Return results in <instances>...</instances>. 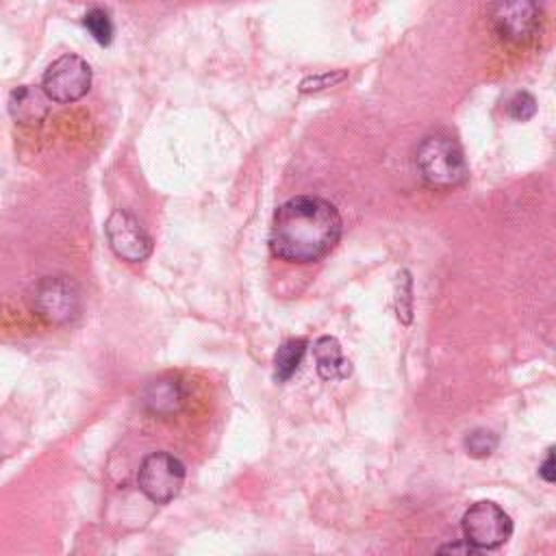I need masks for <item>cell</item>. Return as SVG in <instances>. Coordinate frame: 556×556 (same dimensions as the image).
Here are the masks:
<instances>
[{
  "mask_svg": "<svg viewBox=\"0 0 556 556\" xmlns=\"http://www.w3.org/2000/svg\"><path fill=\"white\" fill-rule=\"evenodd\" d=\"M341 230L343 222L332 202L298 195L276 208L269 228V250L289 263H313L339 243Z\"/></svg>",
  "mask_w": 556,
  "mask_h": 556,
  "instance_id": "cell-1",
  "label": "cell"
},
{
  "mask_svg": "<svg viewBox=\"0 0 556 556\" xmlns=\"http://www.w3.org/2000/svg\"><path fill=\"white\" fill-rule=\"evenodd\" d=\"M415 165L424 182L432 189H452L465 182L467 163L456 139L450 135H428L415 152Z\"/></svg>",
  "mask_w": 556,
  "mask_h": 556,
  "instance_id": "cell-2",
  "label": "cell"
},
{
  "mask_svg": "<svg viewBox=\"0 0 556 556\" xmlns=\"http://www.w3.org/2000/svg\"><path fill=\"white\" fill-rule=\"evenodd\" d=\"M28 304L46 324L63 326L78 319L83 295L70 276H43L28 289Z\"/></svg>",
  "mask_w": 556,
  "mask_h": 556,
  "instance_id": "cell-3",
  "label": "cell"
},
{
  "mask_svg": "<svg viewBox=\"0 0 556 556\" xmlns=\"http://www.w3.org/2000/svg\"><path fill=\"white\" fill-rule=\"evenodd\" d=\"M463 541H467L478 552L484 549H497L504 545L513 534V519L510 515L497 506L495 502L482 500L471 504L463 519H460Z\"/></svg>",
  "mask_w": 556,
  "mask_h": 556,
  "instance_id": "cell-4",
  "label": "cell"
},
{
  "mask_svg": "<svg viewBox=\"0 0 556 556\" xmlns=\"http://www.w3.org/2000/svg\"><path fill=\"white\" fill-rule=\"evenodd\" d=\"M185 473V465L178 456L169 452H152L139 465L137 484L150 502L167 504L180 493Z\"/></svg>",
  "mask_w": 556,
  "mask_h": 556,
  "instance_id": "cell-5",
  "label": "cell"
},
{
  "mask_svg": "<svg viewBox=\"0 0 556 556\" xmlns=\"http://www.w3.org/2000/svg\"><path fill=\"white\" fill-rule=\"evenodd\" d=\"M91 87V67L78 54L54 59L41 78V91L59 104H72L87 96Z\"/></svg>",
  "mask_w": 556,
  "mask_h": 556,
  "instance_id": "cell-6",
  "label": "cell"
},
{
  "mask_svg": "<svg viewBox=\"0 0 556 556\" xmlns=\"http://www.w3.org/2000/svg\"><path fill=\"white\" fill-rule=\"evenodd\" d=\"M106 241L111 250L128 263H141L152 254V237L139 224L135 215L124 208H115L104 224Z\"/></svg>",
  "mask_w": 556,
  "mask_h": 556,
  "instance_id": "cell-7",
  "label": "cell"
},
{
  "mask_svg": "<svg viewBox=\"0 0 556 556\" xmlns=\"http://www.w3.org/2000/svg\"><path fill=\"white\" fill-rule=\"evenodd\" d=\"M495 33L508 43H526L534 37L541 9L536 0H497L491 11Z\"/></svg>",
  "mask_w": 556,
  "mask_h": 556,
  "instance_id": "cell-8",
  "label": "cell"
},
{
  "mask_svg": "<svg viewBox=\"0 0 556 556\" xmlns=\"http://www.w3.org/2000/svg\"><path fill=\"white\" fill-rule=\"evenodd\" d=\"M187 393L176 376H159L150 380L141 391V404L156 417H174L182 410Z\"/></svg>",
  "mask_w": 556,
  "mask_h": 556,
  "instance_id": "cell-9",
  "label": "cell"
},
{
  "mask_svg": "<svg viewBox=\"0 0 556 556\" xmlns=\"http://www.w3.org/2000/svg\"><path fill=\"white\" fill-rule=\"evenodd\" d=\"M313 356L321 380H343L352 374V363L343 356L341 343L330 334H324L313 343Z\"/></svg>",
  "mask_w": 556,
  "mask_h": 556,
  "instance_id": "cell-10",
  "label": "cell"
},
{
  "mask_svg": "<svg viewBox=\"0 0 556 556\" xmlns=\"http://www.w3.org/2000/svg\"><path fill=\"white\" fill-rule=\"evenodd\" d=\"M46 98L48 96L43 91L30 87V85H22L11 91L9 111H11L13 119L20 124H41L48 115Z\"/></svg>",
  "mask_w": 556,
  "mask_h": 556,
  "instance_id": "cell-11",
  "label": "cell"
},
{
  "mask_svg": "<svg viewBox=\"0 0 556 556\" xmlns=\"http://www.w3.org/2000/svg\"><path fill=\"white\" fill-rule=\"evenodd\" d=\"M306 348H308V341L304 337H298V339L285 341L276 350V354H274V380L276 382H287L295 374Z\"/></svg>",
  "mask_w": 556,
  "mask_h": 556,
  "instance_id": "cell-12",
  "label": "cell"
},
{
  "mask_svg": "<svg viewBox=\"0 0 556 556\" xmlns=\"http://www.w3.org/2000/svg\"><path fill=\"white\" fill-rule=\"evenodd\" d=\"M83 26L87 28V33L100 43V46H109L113 41V22L109 17V13L100 7H91L85 17H83Z\"/></svg>",
  "mask_w": 556,
  "mask_h": 556,
  "instance_id": "cell-13",
  "label": "cell"
},
{
  "mask_svg": "<svg viewBox=\"0 0 556 556\" xmlns=\"http://www.w3.org/2000/svg\"><path fill=\"white\" fill-rule=\"evenodd\" d=\"M395 311L406 326L413 321V278L406 269H402L395 280Z\"/></svg>",
  "mask_w": 556,
  "mask_h": 556,
  "instance_id": "cell-14",
  "label": "cell"
},
{
  "mask_svg": "<svg viewBox=\"0 0 556 556\" xmlns=\"http://www.w3.org/2000/svg\"><path fill=\"white\" fill-rule=\"evenodd\" d=\"M497 447V434L486 428H476L465 437V450L473 458H486Z\"/></svg>",
  "mask_w": 556,
  "mask_h": 556,
  "instance_id": "cell-15",
  "label": "cell"
},
{
  "mask_svg": "<svg viewBox=\"0 0 556 556\" xmlns=\"http://www.w3.org/2000/svg\"><path fill=\"white\" fill-rule=\"evenodd\" d=\"M506 111H508V115H510L513 119H517V122H528V119L534 117V113H536V100H534V96L528 93V91H517V93L508 100Z\"/></svg>",
  "mask_w": 556,
  "mask_h": 556,
  "instance_id": "cell-16",
  "label": "cell"
},
{
  "mask_svg": "<svg viewBox=\"0 0 556 556\" xmlns=\"http://www.w3.org/2000/svg\"><path fill=\"white\" fill-rule=\"evenodd\" d=\"M343 78H345V72H337V74L326 72V74H321V76H311V78H306V80L300 85V91H302V93L319 91V89L330 87V85H334V83H339V80H343Z\"/></svg>",
  "mask_w": 556,
  "mask_h": 556,
  "instance_id": "cell-17",
  "label": "cell"
},
{
  "mask_svg": "<svg viewBox=\"0 0 556 556\" xmlns=\"http://www.w3.org/2000/svg\"><path fill=\"white\" fill-rule=\"evenodd\" d=\"M539 476H541L545 482H549V484L556 480V471H554V447L547 450L545 460H543L541 467H539Z\"/></svg>",
  "mask_w": 556,
  "mask_h": 556,
  "instance_id": "cell-18",
  "label": "cell"
},
{
  "mask_svg": "<svg viewBox=\"0 0 556 556\" xmlns=\"http://www.w3.org/2000/svg\"><path fill=\"white\" fill-rule=\"evenodd\" d=\"M439 552H443V554H478V549L471 547L467 541L443 545V547H439Z\"/></svg>",
  "mask_w": 556,
  "mask_h": 556,
  "instance_id": "cell-19",
  "label": "cell"
}]
</instances>
